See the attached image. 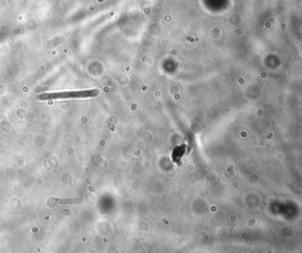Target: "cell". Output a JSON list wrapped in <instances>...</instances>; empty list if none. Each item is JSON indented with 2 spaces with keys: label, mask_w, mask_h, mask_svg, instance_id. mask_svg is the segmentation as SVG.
<instances>
[{
  "label": "cell",
  "mask_w": 302,
  "mask_h": 253,
  "mask_svg": "<svg viewBox=\"0 0 302 253\" xmlns=\"http://www.w3.org/2000/svg\"><path fill=\"white\" fill-rule=\"evenodd\" d=\"M91 92L84 91V92H65V93H52V94H45L43 95L42 98L44 99H59V98H77V97H85V96H90L91 95Z\"/></svg>",
  "instance_id": "cell-1"
}]
</instances>
